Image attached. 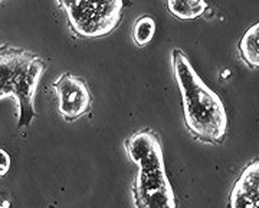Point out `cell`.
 <instances>
[{"label":"cell","mask_w":259,"mask_h":208,"mask_svg":"<svg viewBox=\"0 0 259 208\" xmlns=\"http://www.w3.org/2000/svg\"><path fill=\"white\" fill-rule=\"evenodd\" d=\"M171 59L189 132L203 142L221 144L228 131V114L222 99L202 81L185 52L173 49Z\"/></svg>","instance_id":"1"},{"label":"cell","mask_w":259,"mask_h":208,"mask_svg":"<svg viewBox=\"0 0 259 208\" xmlns=\"http://www.w3.org/2000/svg\"><path fill=\"white\" fill-rule=\"evenodd\" d=\"M131 161L140 167L134 182L137 207H176L175 192L166 175L160 136L151 129L136 132L125 142Z\"/></svg>","instance_id":"2"},{"label":"cell","mask_w":259,"mask_h":208,"mask_svg":"<svg viewBox=\"0 0 259 208\" xmlns=\"http://www.w3.org/2000/svg\"><path fill=\"white\" fill-rule=\"evenodd\" d=\"M47 62L37 55L0 46V99L13 96L18 103V128H28L36 117L33 98Z\"/></svg>","instance_id":"3"},{"label":"cell","mask_w":259,"mask_h":208,"mask_svg":"<svg viewBox=\"0 0 259 208\" xmlns=\"http://www.w3.org/2000/svg\"><path fill=\"white\" fill-rule=\"evenodd\" d=\"M68 26L82 39H97L112 33L120 25L124 0H58Z\"/></svg>","instance_id":"4"},{"label":"cell","mask_w":259,"mask_h":208,"mask_svg":"<svg viewBox=\"0 0 259 208\" xmlns=\"http://www.w3.org/2000/svg\"><path fill=\"white\" fill-rule=\"evenodd\" d=\"M56 98H58V112L66 122H74L85 115L93 102V95L82 78L72 73H62L54 82Z\"/></svg>","instance_id":"5"},{"label":"cell","mask_w":259,"mask_h":208,"mask_svg":"<svg viewBox=\"0 0 259 208\" xmlns=\"http://www.w3.org/2000/svg\"><path fill=\"white\" fill-rule=\"evenodd\" d=\"M232 208H256L259 205V164L253 161L245 167L236 180L229 197Z\"/></svg>","instance_id":"6"},{"label":"cell","mask_w":259,"mask_h":208,"mask_svg":"<svg viewBox=\"0 0 259 208\" xmlns=\"http://www.w3.org/2000/svg\"><path fill=\"white\" fill-rule=\"evenodd\" d=\"M167 9L180 20H194L209 9L206 0H166Z\"/></svg>","instance_id":"7"},{"label":"cell","mask_w":259,"mask_h":208,"mask_svg":"<svg viewBox=\"0 0 259 208\" xmlns=\"http://www.w3.org/2000/svg\"><path fill=\"white\" fill-rule=\"evenodd\" d=\"M239 55L242 61L252 69L259 65V25L255 23L245 32L239 42Z\"/></svg>","instance_id":"8"},{"label":"cell","mask_w":259,"mask_h":208,"mask_svg":"<svg viewBox=\"0 0 259 208\" xmlns=\"http://www.w3.org/2000/svg\"><path fill=\"white\" fill-rule=\"evenodd\" d=\"M156 35V20L151 16H141L133 27V40L137 46H147Z\"/></svg>","instance_id":"9"},{"label":"cell","mask_w":259,"mask_h":208,"mask_svg":"<svg viewBox=\"0 0 259 208\" xmlns=\"http://www.w3.org/2000/svg\"><path fill=\"white\" fill-rule=\"evenodd\" d=\"M10 167H12V157L8 151L0 148V177H5L9 174Z\"/></svg>","instance_id":"10"}]
</instances>
